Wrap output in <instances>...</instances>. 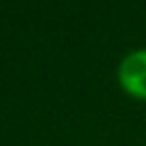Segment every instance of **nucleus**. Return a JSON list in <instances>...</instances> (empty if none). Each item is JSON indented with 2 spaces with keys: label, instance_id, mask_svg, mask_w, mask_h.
Listing matches in <instances>:
<instances>
[{
  "label": "nucleus",
  "instance_id": "1",
  "mask_svg": "<svg viewBox=\"0 0 146 146\" xmlns=\"http://www.w3.org/2000/svg\"><path fill=\"white\" fill-rule=\"evenodd\" d=\"M116 80L129 97L146 101V47H133L118 60Z\"/></svg>",
  "mask_w": 146,
  "mask_h": 146
}]
</instances>
